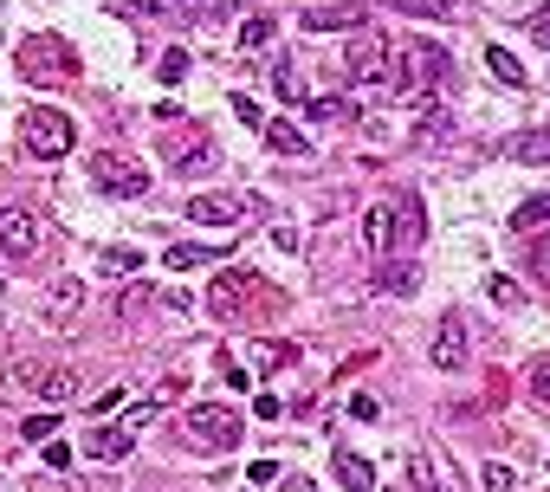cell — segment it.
Segmentation results:
<instances>
[{
    "mask_svg": "<svg viewBox=\"0 0 550 492\" xmlns=\"http://www.w3.org/2000/svg\"><path fill=\"white\" fill-rule=\"evenodd\" d=\"M208 259H214V246H169L175 272H195V266H208Z\"/></svg>",
    "mask_w": 550,
    "mask_h": 492,
    "instance_id": "cell-25",
    "label": "cell"
},
{
    "mask_svg": "<svg viewBox=\"0 0 550 492\" xmlns=\"http://www.w3.org/2000/svg\"><path fill=\"white\" fill-rule=\"evenodd\" d=\"M20 434H26V441H46V434H52V415H26Z\"/></svg>",
    "mask_w": 550,
    "mask_h": 492,
    "instance_id": "cell-34",
    "label": "cell"
},
{
    "mask_svg": "<svg viewBox=\"0 0 550 492\" xmlns=\"http://www.w3.org/2000/svg\"><path fill=\"white\" fill-rule=\"evenodd\" d=\"M447 72H453V59L434 46V39H415V46L395 59V72H389V91L395 98H440V85H447Z\"/></svg>",
    "mask_w": 550,
    "mask_h": 492,
    "instance_id": "cell-1",
    "label": "cell"
},
{
    "mask_svg": "<svg viewBox=\"0 0 550 492\" xmlns=\"http://www.w3.org/2000/svg\"><path fill=\"white\" fill-rule=\"evenodd\" d=\"M428 234V208H421V195H402L395 201V246H421Z\"/></svg>",
    "mask_w": 550,
    "mask_h": 492,
    "instance_id": "cell-11",
    "label": "cell"
},
{
    "mask_svg": "<svg viewBox=\"0 0 550 492\" xmlns=\"http://www.w3.org/2000/svg\"><path fill=\"white\" fill-rule=\"evenodd\" d=\"M130 434H136V428H98V441H91V454H98L104 467H117V460L130 454Z\"/></svg>",
    "mask_w": 550,
    "mask_h": 492,
    "instance_id": "cell-17",
    "label": "cell"
},
{
    "mask_svg": "<svg viewBox=\"0 0 550 492\" xmlns=\"http://www.w3.org/2000/svg\"><path fill=\"white\" fill-rule=\"evenodd\" d=\"M46 467H52V473H65V467H72V447L52 441V447H46Z\"/></svg>",
    "mask_w": 550,
    "mask_h": 492,
    "instance_id": "cell-35",
    "label": "cell"
},
{
    "mask_svg": "<svg viewBox=\"0 0 550 492\" xmlns=\"http://www.w3.org/2000/svg\"><path fill=\"white\" fill-rule=\"evenodd\" d=\"M272 85H279V98H305V91H298V72H292V65H279V72H272Z\"/></svg>",
    "mask_w": 550,
    "mask_h": 492,
    "instance_id": "cell-31",
    "label": "cell"
},
{
    "mask_svg": "<svg viewBox=\"0 0 550 492\" xmlns=\"http://www.w3.org/2000/svg\"><path fill=\"white\" fill-rule=\"evenodd\" d=\"M486 292H492V298H499V305H518V285H512V279H492V285H486Z\"/></svg>",
    "mask_w": 550,
    "mask_h": 492,
    "instance_id": "cell-39",
    "label": "cell"
},
{
    "mask_svg": "<svg viewBox=\"0 0 550 492\" xmlns=\"http://www.w3.org/2000/svg\"><path fill=\"white\" fill-rule=\"evenodd\" d=\"M550 221V195H525L512 208V234H531V227H544Z\"/></svg>",
    "mask_w": 550,
    "mask_h": 492,
    "instance_id": "cell-19",
    "label": "cell"
},
{
    "mask_svg": "<svg viewBox=\"0 0 550 492\" xmlns=\"http://www.w3.org/2000/svg\"><path fill=\"white\" fill-rule=\"evenodd\" d=\"M531 272H538V279L550 285V234H544V240H531Z\"/></svg>",
    "mask_w": 550,
    "mask_h": 492,
    "instance_id": "cell-30",
    "label": "cell"
},
{
    "mask_svg": "<svg viewBox=\"0 0 550 492\" xmlns=\"http://www.w3.org/2000/svg\"><path fill=\"white\" fill-rule=\"evenodd\" d=\"M13 376L33 382V395H39V402H52V408H65V402L78 395V376H72V369H33V363H20Z\"/></svg>",
    "mask_w": 550,
    "mask_h": 492,
    "instance_id": "cell-8",
    "label": "cell"
},
{
    "mask_svg": "<svg viewBox=\"0 0 550 492\" xmlns=\"http://www.w3.org/2000/svg\"><path fill=\"white\" fill-rule=\"evenodd\" d=\"M285 492H318V486H305V480H292V486H285Z\"/></svg>",
    "mask_w": 550,
    "mask_h": 492,
    "instance_id": "cell-41",
    "label": "cell"
},
{
    "mask_svg": "<svg viewBox=\"0 0 550 492\" xmlns=\"http://www.w3.org/2000/svg\"><path fill=\"white\" fill-rule=\"evenodd\" d=\"M305 33H363V7H318L305 13Z\"/></svg>",
    "mask_w": 550,
    "mask_h": 492,
    "instance_id": "cell-14",
    "label": "cell"
},
{
    "mask_svg": "<svg viewBox=\"0 0 550 492\" xmlns=\"http://www.w3.org/2000/svg\"><path fill=\"white\" fill-rule=\"evenodd\" d=\"M91 182H98L104 195H117V201L149 195V169H143V162H130V156H117V149H104V156L91 162Z\"/></svg>",
    "mask_w": 550,
    "mask_h": 492,
    "instance_id": "cell-4",
    "label": "cell"
},
{
    "mask_svg": "<svg viewBox=\"0 0 550 492\" xmlns=\"http://www.w3.org/2000/svg\"><path fill=\"white\" fill-rule=\"evenodd\" d=\"M104 266H110V272H136V266H143V253H136V246H110Z\"/></svg>",
    "mask_w": 550,
    "mask_h": 492,
    "instance_id": "cell-29",
    "label": "cell"
},
{
    "mask_svg": "<svg viewBox=\"0 0 550 492\" xmlns=\"http://www.w3.org/2000/svg\"><path fill=\"white\" fill-rule=\"evenodd\" d=\"M117 402H130V395H123V389H104V395H98V402H91V415H98V421H104V415H110V408H117Z\"/></svg>",
    "mask_w": 550,
    "mask_h": 492,
    "instance_id": "cell-36",
    "label": "cell"
},
{
    "mask_svg": "<svg viewBox=\"0 0 550 492\" xmlns=\"http://www.w3.org/2000/svg\"><path fill=\"white\" fill-rule=\"evenodd\" d=\"M395 13H415V20H447L453 13V0H389Z\"/></svg>",
    "mask_w": 550,
    "mask_h": 492,
    "instance_id": "cell-23",
    "label": "cell"
},
{
    "mask_svg": "<svg viewBox=\"0 0 550 492\" xmlns=\"http://www.w3.org/2000/svg\"><path fill=\"white\" fill-rule=\"evenodd\" d=\"M78 305H85V285H78V279H59L46 292V318H72Z\"/></svg>",
    "mask_w": 550,
    "mask_h": 492,
    "instance_id": "cell-15",
    "label": "cell"
},
{
    "mask_svg": "<svg viewBox=\"0 0 550 492\" xmlns=\"http://www.w3.org/2000/svg\"><path fill=\"white\" fill-rule=\"evenodd\" d=\"M20 136H26V156H39V162H52V156H65L72 149V117H59V111H26L20 117Z\"/></svg>",
    "mask_w": 550,
    "mask_h": 492,
    "instance_id": "cell-3",
    "label": "cell"
},
{
    "mask_svg": "<svg viewBox=\"0 0 550 492\" xmlns=\"http://www.w3.org/2000/svg\"><path fill=\"white\" fill-rule=\"evenodd\" d=\"M311 117H350V104H343V98H318V104H311Z\"/></svg>",
    "mask_w": 550,
    "mask_h": 492,
    "instance_id": "cell-37",
    "label": "cell"
},
{
    "mask_svg": "<svg viewBox=\"0 0 550 492\" xmlns=\"http://www.w3.org/2000/svg\"><path fill=\"white\" fill-rule=\"evenodd\" d=\"M0 253L33 259L39 253V214L33 208H0Z\"/></svg>",
    "mask_w": 550,
    "mask_h": 492,
    "instance_id": "cell-6",
    "label": "cell"
},
{
    "mask_svg": "<svg viewBox=\"0 0 550 492\" xmlns=\"http://www.w3.org/2000/svg\"><path fill=\"white\" fill-rule=\"evenodd\" d=\"M363 240H369V253H395V201H376L363 214Z\"/></svg>",
    "mask_w": 550,
    "mask_h": 492,
    "instance_id": "cell-12",
    "label": "cell"
},
{
    "mask_svg": "<svg viewBox=\"0 0 550 492\" xmlns=\"http://www.w3.org/2000/svg\"><path fill=\"white\" fill-rule=\"evenodd\" d=\"M188 214H195L201 227H233V221H246V201H220V195H195V201H188Z\"/></svg>",
    "mask_w": 550,
    "mask_h": 492,
    "instance_id": "cell-13",
    "label": "cell"
},
{
    "mask_svg": "<svg viewBox=\"0 0 550 492\" xmlns=\"http://www.w3.org/2000/svg\"><path fill=\"white\" fill-rule=\"evenodd\" d=\"M512 156L531 162V169H544V162H550V130H525V136L512 143Z\"/></svg>",
    "mask_w": 550,
    "mask_h": 492,
    "instance_id": "cell-20",
    "label": "cell"
},
{
    "mask_svg": "<svg viewBox=\"0 0 550 492\" xmlns=\"http://www.w3.org/2000/svg\"><path fill=\"white\" fill-rule=\"evenodd\" d=\"M266 143L279 149V156H305V149H311V143H305V130H298V123H285V117H272V123H266Z\"/></svg>",
    "mask_w": 550,
    "mask_h": 492,
    "instance_id": "cell-16",
    "label": "cell"
},
{
    "mask_svg": "<svg viewBox=\"0 0 550 492\" xmlns=\"http://www.w3.org/2000/svg\"><path fill=\"white\" fill-rule=\"evenodd\" d=\"M350 415H356V421H376L382 402H376V395H350Z\"/></svg>",
    "mask_w": 550,
    "mask_h": 492,
    "instance_id": "cell-33",
    "label": "cell"
},
{
    "mask_svg": "<svg viewBox=\"0 0 550 492\" xmlns=\"http://www.w3.org/2000/svg\"><path fill=\"white\" fill-rule=\"evenodd\" d=\"M428 357H434V369H466V318H460V311H447V318L434 324Z\"/></svg>",
    "mask_w": 550,
    "mask_h": 492,
    "instance_id": "cell-7",
    "label": "cell"
},
{
    "mask_svg": "<svg viewBox=\"0 0 550 492\" xmlns=\"http://www.w3.org/2000/svg\"><path fill=\"white\" fill-rule=\"evenodd\" d=\"M246 480H253V492L272 486V480H279V460H253V467H246Z\"/></svg>",
    "mask_w": 550,
    "mask_h": 492,
    "instance_id": "cell-32",
    "label": "cell"
},
{
    "mask_svg": "<svg viewBox=\"0 0 550 492\" xmlns=\"http://www.w3.org/2000/svg\"><path fill=\"white\" fill-rule=\"evenodd\" d=\"M415 143H453V111L440 98L415 104Z\"/></svg>",
    "mask_w": 550,
    "mask_h": 492,
    "instance_id": "cell-9",
    "label": "cell"
},
{
    "mask_svg": "<svg viewBox=\"0 0 550 492\" xmlns=\"http://www.w3.org/2000/svg\"><path fill=\"white\" fill-rule=\"evenodd\" d=\"M486 492H512V467H486Z\"/></svg>",
    "mask_w": 550,
    "mask_h": 492,
    "instance_id": "cell-38",
    "label": "cell"
},
{
    "mask_svg": "<svg viewBox=\"0 0 550 492\" xmlns=\"http://www.w3.org/2000/svg\"><path fill=\"white\" fill-rule=\"evenodd\" d=\"M343 65H350V78H363V85H382V78H389V46H382L376 26H363V33L343 46Z\"/></svg>",
    "mask_w": 550,
    "mask_h": 492,
    "instance_id": "cell-5",
    "label": "cell"
},
{
    "mask_svg": "<svg viewBox=\"0 0 550 492\" xmlns=\"http://www.w3.org/2000/svg\"><path fill=\"white\" fill-rule=\"evenodd\" d=\"M272 33H279V26H272L266 13H259V20H246V26H240V46H246V52H259V46H266Z\"/></svg>",
    "mask_w": 550,
    "mask_h": 492,
    "instance_id": "cell-27",
    "label": "cell"
},
{
    "mask_svg": "<svg viewBox=\"0 0 550 492\" xmlns=\"http://www.w3.org/2000/svg\"><path fill=\"white\" fill-rule=\"evenodd\" d=\"M415 285H421V266H415V259H382V266H376V292L408 298Z\"/></svg>",
    "mask_w": 550,
    "mask_h": 492,
    "instance_id": "cell-10",
    "label": "cell"
},
{
    "mask_svg": "<svg viewBox=\"0 0 550 492\" xmlns=\"http://www.w3.org/2000/svg\"><path fill=\"white\" fill-rule=\"evenodd\" d=\"M486 65H492V78H505V85H518V91H525V65H518L505 46H492V52H486Z\"/></svg>",
    "mask_w": 550,
    "mask_h": 492,
    "instance_id": "cell-21",
    "label": "cell"
},
{
    "mask_svg": "<svg viewBox=\"0 0 550 492\" xmlns=\"http://www.w3.org/2000/svg\"><path fill=\"white\" fill-rule=\"evenodd\" d=\"M182 78H188V52L169 46V52H162V85H182Z\"/></svg>",
    "mask_w": 550,
    "mask_h": 492,
    "instance_id": "cell-28",
    "label": "cell"
},
{
    "mask_svg": "<svg viewBox=\"0 0 550 492\" xmlns=\"http://www.w3.org/2000/svg\"><path fill=\"white\" fill-rule=\"evenodd\" d=\"M182 428H188V441H195V447H214V454H233V447H240V415L220 408V402H195L182 415Z\"/></svg>",
    "mask_w": 550,
    "mask_h": 492,
    "instance_id": "cell-2",
    "label": "cell"
},
{
    "mask_svg": "<svg viewBox=\"0 0 550 492\" xmlns=\"http://www.w3.org/2000/svg\"><path fill=\"white\" fill-rule=\"evenodd\" d=\"M201 169H214V149H208V143L175 149V175H201Z\"/></svg>",
    "mask_w": 550,
    "mask_h": 492,
    "instance_id": "cell-24",
    "label": "cell"
},
{
    "mask_svg": "<svg viewBox=\"0 0 550 492\" xmlns=\"http://www.w3.org/2000/svg\"><path fill=\"white\" fill-rule=\"evenodd\" d=\"M408 486L415 492H440V473H434L428 454H408Z\"/></svg>",
    "mask_w": 550,
    "mask_h": 492,
    "instance_id": "cell-22",
    "label": "cell"
},
{
    "mask_svg": "<svg viewBox=\"0 0 550 492\" xmlns=\"http://www.w3.org/2000/svg\"><path fill=\"white\" fill-rule=\"evenodd\" d=\"M525 39H531V46H544V52H550V20H531V26H525Z\"/></svg>",
    "mask_w": 550,
    "mask_h": 492,
    "instance_id": "cell-40",
    "label": "cell"
},
{
    "mask_svg": "<svg viewBox=\"0 0 550 492\" xmlns=\"http://www.w3.org/2000/svg\"><path fill=\"white\" fill-rule=\"evenodd\" d=\"M337 480L350 486V492H376V467L356 460V454H337Z\"/></svg>",
    "mask_w": 550,
    "mask_h": 492,
    "instance_id": "cell-18",
    "label": "cell"
},
{
    "mask_svg": "<svg viewBox=\"0 0 550 492\" xmlns=\"http://www.w3.org/2000/svg\"><path fill=\"white\" fill-rule=\"evenodd\" d=\"M525 382H531V402H538L544 415H550V357H538V363H531V376H525Z\"/></svg>",
    "mask_w": 550,
    "mask_h": 492,
    "instance_id": "cell-26",
    "label": "cell"
}]
</instances>
